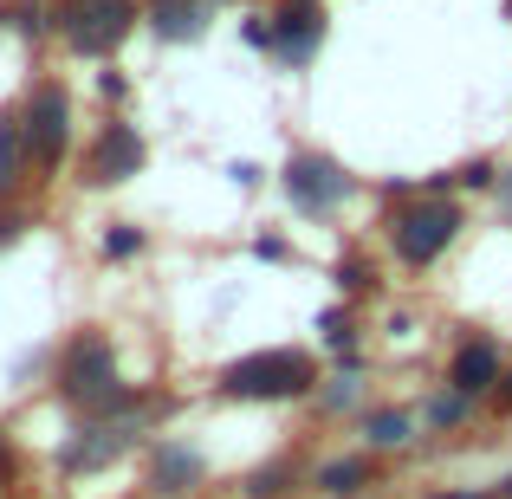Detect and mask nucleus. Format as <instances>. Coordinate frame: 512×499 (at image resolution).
Instances as JSON below:
<instances>
[{
	"label": "nucleus",
	"instance_id": "nucleus-1",
	"mask_svg": "<svg viewBox=\"0 0 512 499\" xmlns=\"http://www.w3.org/2000/svg\"><path fill=\"white\" fill-rule=\"evenodd\" d=\"M325 383V363L305 344H273V350H247L214 376L221 402H305Z\"/></svg>",
	"mask_w": 512,
	"mask_h": 499
},
{
	"label": "nucleus",
	"instance_id": "nucleus-2",
	"mask_svg": "<svg viewBox=\"0 0 512 499\" xmlns=\"http://www.w3.org/2000/svg\"><path fill=\"white\" fill-rule=\"evenodd\" d=\"M383 234L409 273H435L454 253V240L467 234V208H461V195H415L383 214Z\"/></svg>",
	"mask_w": 512,
	"mask_h": 499
},
{
	"label": "nucleus",
	"instance_id": "nucleus-3",
	"mask_svg": "<svg viewBox=\"0 0 512 499\" xmlns=\"http://www.w3.org/2000/svg\"><path fill=\"white\" fill-rule=\"evenodd\" d=\"M279 195H286V208L299 214V221H338L350 201L363 195V182L350 175L331 150H292L286 163H279Z\"/></svg>",
	"mask_w": 512,
	"mask_h": 499
},
{
	"label": "nucleus",
	"instance_id": "nucleus-4",
	"mask_svg": "<svg viewBox=\"0 0 512 499\" xmlns=\"http://www.w3.org/2000/svg\"><path fill=\"white\" fill-rule=\"evenodd\" d=\"M52 26H59V39H65L72 59H98L104 65L143 26V7L137 0H52Z\"/></svg>",
	"mask_w": 512,
	"mask_h": 499
},
{
	"label": "nucleus",
	"instance_id": "nucleus-5",
	"mask_svg": "<svg viewBox=\"0 0 512 499\" xmlns=\"http://www.w3.org/2000/svg\"><path fill=\"white\" fill-rule=\"evenodd\" d=\"M13 117H20L33 169H59L65 150H72V91H65V78H33Z\"/></svg>",
	"mask_w": 512,
	"mask_h": 499
},
{
	"label": "nucleus",
	"instance_id": "nucleus-6",
	"mask_svg": "<svg viewBox=\"0 0 512 499\" xmlns=\"http://www.w3.org/2000/svg\"><path fill=\"white\" fill-rule=\"evenodd\" d=\"M143 169H150V137H143L124 111H111L98 124V137H91V150H85V182L91 188H124V182H137Z\"/></svg>",
	"mask_w": 512,
	"mask_h": 499
},
{
	"label": "nucleus",
	"instance_id": "nucleus-7",
	"mask_svg": "<svg viewBox=\"0 0 512 499\" xmlns=\"http://www.w3.org/2000/svg\"><path fill=\"white\" fill-rule=\"evenodd\" d=\"M266 26H273V59L299 72V65L318 59V46L331 33V13H325V0H273Z\"/></svg>",
	"mask_w": 512,
	"mask_h": 499
},
{
	"label": "nucleus",
	"instance_id": "nucleus-8",
	"mask_svg": "<svg viewBox=\"0 0 512 499\" xmlns=\"http://www.w3.org/2000/svg\"><path fill=\"white\" fill-rule=\"evenodd\" d=\"M195 487H208V454L195 441L163 435L150 448V493L156 499H195Z\"/></svg>",
	"mask_w": 512,
	"mask_h": 499
},
{
	"label": "nucleus",
	"instance_id": "nucleus-9",
	"mask_svg": "<svg viewBox=\"0 0 512 499\" xmlns=\"http://www.w3.org/2000/svg\"><path fill=\"white\" fill-rule=\"evenodd\" d=\"M500 370H506L500 337H493V331H474V337H461V344H454V357H448V389L487 402L493 383H500Z\"/></svg>",
	"mask_w": 512,
	"mask_h": 499
},
{
	"label": "nucleus",
	"instance_id": "nucleus-10",
	"mask_svg": "<svg viewBox=\"0 0 512 499\" xmlns=\"http://www.w3.org/2000/svg\"><path fill=\"white\" fill-rule=\"evenodd\" d=\"M415 435H422V415L409 402H370L357 415V448H370V454H402Z\"/></svg>",
	"mask_w": 512,
	"mask_h": 499
},
{
	"label": "nucleus",
	"instance_id": "nucleus-11",
	"mask_svg": "<svg viewBox=\"0 0 512 499\" xmlns=\"http://www.w3.org/2000/svg\"><path fill=\"white\" fill-rule=\"evenodd\" d=\"M376 480H383V454H370V448L331 454V461L312 467V487L325 493V499H357V493H370Z\"/></svg>",
	"mask_w": 512,
	"mask_h": 499
},
{
	"label": "nucleus",
	"instance_id": "nucleus-12",
	"mask_svg": "<svg viewBox=\"0 0 512 499\" xmlns=\"http://www.w3.org/2000/svg\"><path fill=\"white\" fill-rule=\"evenodd\" d=\"M214 20V0H150L143 7V26H150L163 46H195Z\"/></svg>",
	"mask_w": 512,
	"mask_h": 499
},
{
	"label": "nucleus",
	"instance_id": "nucleus-13",
	"mask_svg": "<svg viewBox=\"0 0 512 499\" xmlns=\"http://www.w3.org/2000/svg\"><path fill=\"white\" fill-rule=\"evenodd\" d=\"M318 344L331 350V363H363V357H370V344H363V331H357V305H350V299H338V305L318 312Z\"/></svg>",
	"mask_w": 512,
	"mask_h": 499
},
{
	"label": "nucleus",
	"instance_id": "nucleus-14",
	"mask_svg": "<svg viewBox=\"0 0 512 499\" xmlns=\"http://www.w3.org/2000/svg\"><path fill=\"white\" fill-rule=\"evenodd\" d=\"M299 487H312V467L299 461V454H279V461H266V467H253L247 474V499H292Z\"/></svg>",
	"mask_w": 512,
	"mask_h": 499
},
{
	"label": "nucleus",
	"instance_id": "nucleus-15",
	"mask_svg": "<svg viewBox=\"0 0 512 499\" xmlns=\"http://www.w3.org/2000/svg\"><path fill=\"white\" fill-rule=\"evenodd\" d=\"M26 169H33V156H26L20 117H0V208L26 195Z\"/></svg>",
	"mask_w": 512,
	"mask_h": 499
},
{
	"label": "nucleus",
	"instance_id": "nucleus-16",
	"mask_svg": "<svg viewBox=\"0 0 512 499\" xmlns=\"http://www.w3.org/2000/svg\"><path fill=\"white\" fill-rule=\"evenodd\" d=\"M474 409H480L474 396H461V389H448V383H441L435 396H422V409H415V415H422V428H428V435H454V428H467V422H474Z\"/></svg>",
	"mask_w": 512,
	"mask_h": 499
},
{
	"label": "nucleus",
	"instance_id": "nucleus-17",
	"mask_svg": "<svg viewBox=\"0 0 512 499\" xmlns=\"http://www.w3.org/2000/svg\"><path fill=\"white\" fill-rule=\"evenodd\" d=\"M363 363H370V357H363ZM363 363H338V370L318 383V415H350V409H357L363 389H370V383H363Z\"/></svg>",
	"mask_w": 512,
	"mask_h": 499
},
{
	"label": "nucleus",
	"instance_id": "nucleus-18",
	"mask_svg": "<svg viewBox=\"0 0 512 499\" xmlns=\"http://www.w3.org/2000/svg\"><path fill=\"white\" fill-rule=\"evenodd\" d=\"M331 279H338V292H344L350 305H357V299H376V260L363 247H344L338 266H331Z\"/></svg>",
	"mask_w": 512,
	"mask_h": 499
},
{
	"label": "nucleus",
	"instance_id": "nucleus-19",
	"mask_svg": "<svg viewBox=\"0 0 512 499\" xmlns=\"http://www.w3.org/2000/svg\"><path fill=\"white\" fill-rule=\"evenodd\" d=\"M500 156H467V163L448 169V188L454 195H500Z\"/></svg>",
	"mask_w": 512,
	"mask_h": 499
},
{
	"label": "nucleus",
	"instance_id": "nucleus-20",
	"mask_svg": "<svg viewBox=\"0 0 512 499\" xmlns=\"http://www.w3.org/2000/svg\"><path fill=\"white\" fill-rule=\"evenodd\" d=\"M98 253H104L111 266H130V260H143V253H150V234H143L137 221H111V227L98 234Z\"/></svg>",
	"mask_w": 512,
	"mask_h": 499
},
{
	"label": "nucleus",
	"instance_id": "nucleus-21",
	"mask_svg": "<svg viewBox=\"0 0 512 499\" xmlns=\"http://www.w3.org/2000/svg\"><path fill=\"white\" fill-rule=\"evenodd\" d=\"M26 221H33V208H26V201H7V208H0V247H13V240L26 234Z\"/></svg>",
	"mask_w": 512,
	"mask_h": 499
},
{
	"label": "nucleus",
	"instance_id": "nucleus-22",
	"mask_svg": "<svg viewBox=\"0 0 512 499\" xmlns=\"http://www.w3.org/2000/svg\"><path fill=\"white\" fill-rule=\"evenodd\" d=\"M240 39H247L253 52H266V59H273V26H266V13H247V20H240Z\"/></svg>",
	"mask_w": 512,
	"mask_h": 499
},
{
	"label": "nucleus",
	"instance_id": "nucleus-23",
	"mask_svg": "<svg viewBox=\"0 0 512 499\" xmlns=\"http://www.w3.org/2000/svg\"><path fill=\"white\" fill-rule=\"evenodd\" d=\"M98 98L124 111V104H130V78H124V72H98Z\"/></svg>",
	"mask_w": 512,
	"mask_h": 499
},
{
	"label": "nucleus",
	"instance_id": "nucleus-24",
	"mask_svg": "<svg viewBox=\"0 0 512 499\" xmlns=\"http://www.w3.org/2000/svg\"><path fill=\"white\" fill-rule=\"evenodd\" d=\"M253 253L260 260H292V240L286 234H253Z\"/></svg>",
	"mask_w": 512,
	"mask_h": 499
},
{
	"label": "nucleus",
	"instance_id": "nucleus-25",
	"mask_svg": "<svg viewBox=\"0 0 512 499\" xmlns=\"http://www.w3.org/2000/svg\"><path fill=\"white\" fill-rule=\"evenodd\" d=\"M493 409H500V415H512V363H506V370H500V383H493Z\"/></svg>",
	"mask_w": 512,
	"mask_h": 499
},
{
	"label": "nucleus",
	"instance_id": "nucleus-26",
	"mask_svg": "<svg viewBox=\"0 0 512 499\" xmlns=\"http://www.w3.org/2000/svg\"><path fill=\"white\" fill-rule=\"evenodd\" d=\"M428 499H493V493H480V487H441V493H428Z\"/></svg>",
	"mask_w": 512,
	"mask_h": 499
},
{
	"label": "nucleus",
	"instance_id": "nucleus-27",
	"mask_svg": "<svg viewBox=\"0 0 512 499\" xmlns=\"http://www.w3.org/2000/svg\"><path fill=\"white\" fill-rule=\"evenodd\" d=\"M500 208H506V221H512V169L500 175Z\"/></svg>",
	"mask_w": 512,
	"mask_h": 499
},
{
	"label": "nucleus",
	"instance_id": "nucleus-28",
	"mask_svg": "<svg viewBox=\"0 0 512 499\" xmlns=\"http://www.w3.org/2000/svg\"><path fill=\"white\" fill-rule=\"evenodd\" d=\"M0 474H13V441L0 435Z\"/></svg>",
	"mask_w": 512,
	"mask_h": 499
},
{
	"label": "nucleus",
	"instance_id": "nucleus-29",
	"mask_svg": "<svg viewBox=\"0 0 512 499\" xmlns=\"http://www.w3.org/2000/svg\"><path fill=\"white\" fill-rule=\"evenodd\" d=\"M506 26H512V0H506Z\"/></svg>",
	"mask_w": 512,
	"mask_h": 499
},
{
	"label": "nucleus",
	"instance_id": "nucleus-30",
	"mask_svg": "<svg viewBox=\"0 0 512 499\" xmlns=\"http://www.w3.org/2000/svg\"><path fill=\"white\" fill-rule=\"evenodd\" d=\"M214 7H227V0H214Z\"/></svg>",
	"mask_w": 512,
	"mask_h": 499
},
{
	"label": "nucleus",
	"instance_id": "nucleus-31",
	"mask_svg": "<svg viewBox=\"0 0 512 499\" xmlns=\"http://www.w3.org/2000/svg\"><path fill=\"white\" fill-rule=\"evenodd\" d=\"M195 499H208V493H195Z\"/></svg>",
	"mask_w": 512,
	"mask_h": 499
}]
</instances>
